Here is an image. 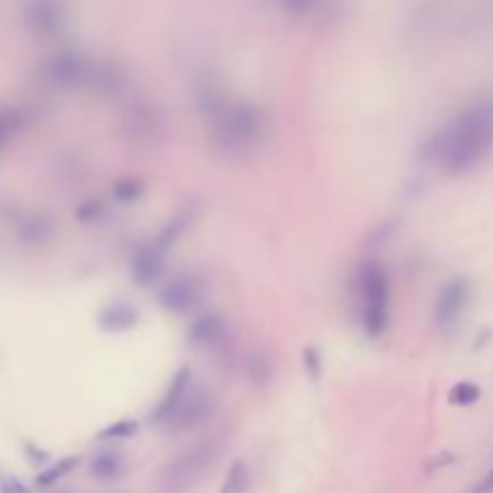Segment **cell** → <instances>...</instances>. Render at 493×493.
<instances>
[{"instance_id":"5","label":"cell","mask_w":493,"mask_h":493,"mask_svg":"<svg viewBox=\"0 0 493 493\" xmlns=\"http://www.w3.org/2000/svg\"><path fill=\"white\" fill-rule=\"evenodd\" d=\"M215 409H217V397H215V392L203 388V385H193L188 395H186V399L178 405V409L171 414V419H169L161 428H164L167 434L174 435L188 434L193 428L203 426L205 421H210Z\"/></svg>"},{"instance_id":"11","label":"cell","mask_w":493,"mask_h":493,"mask_svg":"<svg viewBox=\"0 0 493 493\" xmlns=\"http://www.w3.org/2000/svg\"><path fill=\"white\" fill-rule=\"evenodd\" d=\"M96 323L102 327L104 333L109 334H121L131 333L132 327H138L140 323V311L131 301H111L104 308H99L96 313Z\"/></svg>"},{"instance_id":"10","label":"cell","mask_w":493,"mask_h":493,"mask_svg":"<svg viewBox=\"0 0 493 493\" xmlns=\"http://www.w3.org/2000/svg\"><path fill=\"white\" fill-rule=\"evenodd\" d=\"M190 388H193V370L188 369V366H183V369H178L171 376V383H169L167 392H164V397L157 402V406L152 409V424L154 426H164L169 419H171V414L178 409V405H181L183 399H186V395L190 392Z\"/></svg>"},{"instance_id":"2","label":"cell","mask_w":493,"mask_h":493,"mask_svg":"<svg viewBox=\"0 0 493 493\" xmlns=\"http://www.w3.org/2000/svg\"><path fill=\"white\" fill-rule=\"evenodd\" d=\"M203 109L210 116L212 142L229 157H243L253 152L265 140L268 121L260 106H255L253 102L210 95Z\"/></svg>"},{"instance_id":"19","label":"cell","mask_w":493,"mask_h":493,"mask_svg":"<svg viewBox=\"0 0 493 493\" xmlns=\"http://www.w3.org/2000/svg\"><path fill=\"white\" fill-rule=\"evenodd\" d=\"M304 369H306V373L313 378V380H318L320 370H323V363H320V354L315 347L304 349Z\"/></svg>"},{"instance_id":"6","label":"cell","mask_w":493,"mask_h":493,"mask_svg":"<svg viewBox=\"0 0 493 493\" xmlns=\"http://www.w3.org/2000/svg\"><path fill=\"white\" fill-rule=\"evenodd\" d=\"M471 284L467 277H452L443 284V289L435 297V323L443 330H452L462 323L464 313L470 308Z\"/></svg>"},{"instance_id":"16","label":"cell","mask_w":493,"mask_h":493,"mask_svg":"<svg viewBox=\"0 0 493 493\" xmlns=\"http://www.w3.org/2000/svg\"><path fill=\"white\" fill-rule=\"evenodd\" d=\"M481 397V390H479V385H474L471 380H460L457 385H452V390L448 392L450 405L457 406H470L474 402H479Z\"/></svg>"},{"instance_id":"4","label":"cell","mask_w":493,"mask_h":493,"mask_svg":"<svg viewBox=\"0 0 493 493\" xmlns=\"http://www.w3.org/2000/svg\"><path fill=\"white\" fill-rule=\"evenodd\" d=\"M222 452V443L217 438H207V441L196 443L193 448L171 460V462L161 470L160 481H157V491L160 493H190L196 484L205 477V471L212 470V464L219 460Z\"/></svg>"},{"instance_id":"12","label":"cell","mask_w":493,"mask_h":493,"mask_svg":"<svg viewBox=\"0 0 493 493\" xmlns=\"http://www.w3.org/2000/svg\"><path fill=\"white\" fill-rule=\"evenodd\" d=\"M125 470V460L118 450L109 448L96 452L89 462V471L95 474L96 479H104V481H111V479H118Z\"/></svg>"},{"instance_id":"3","label":"cell","mask_w":493,"mask_h":493,"mask_svg":"<svg viewBox=\"0 0 493 493\" xmlns=\"http://www.w3.org/2000/svg\"><path fill=\"white\" fill-rule=\"evenodd\" d=\"M359 318L370 337H380L390 325V275L383 262L366 260L356 272Z\"/></svg>"},{"instance_id":"9","label":"cell","mask_w":493,"mask_h":493,"mask_svg":"<svg viewBox=\"0 0 493 493\" xmlns=\"http://www.w3.org/2000/svg\"><path fill=\"white\" fill-rule=\"evenodd\" d=\"M167 255L169 251L161 246L160 241L152 239L142 248H138V253L131 262V275L140 287H152L161 279L164 269H167Z\"/></svg>"},{"instance_id":"22","label":"cell","mask_w":493,"mask_h":493,"mask_svg":"<svg viewBox=\"0 0 493 493\" xmlns=\"http://www.w3.org/2000/svg\"><path fill=\"white\" fill-rule=\"evenodd\" d=\"M493 491V471L481 481V486L477 488V493H491Z\"/></svg>"},{"instance_id":"18","label":"cell","mask_w":493,"mask_h":493,"mask_svg":"<svg viewBox=\"0 0 493 493\" xmlns=\"http://www.w3.org/2000/svg\"><path fill=\"white\" fill-rule=\"evenodd\" d=\"M138 434V424L131 419H121L116 424H111L99 434V441H125Z\"/></svg>"},{"instance_id":"7","label":"cell","mask_w":493,"mask_h":493,"mask_svg":"<svg viewBox=\"0 0 493 493\" xmlns=\"http://www.w3.org/2000/svg\"><path fill=\"white\" fill-rule=\"evenodd\" d=\"M200 301H203V284L193 275H176L161 284L160 306L174 315L190 313Z\"/></svg>"},{"instance_id":"8","label":"cell","mask_w":493,"mask_h":493,"mask_svg":"<svg viewBox=\"0 0 493 493\" xmlns=\"http://www.w3.org/2000/svg\"><path fill=\"white\" fill-rule=\"evenodd\" d=\"M188 342L203 351H222L229 344V325L219 313H205L188 327Z\"/></svg>"},{"instance_id":"15","label":"cell","mask_w":493,"mask_h":493,"mask_svg":"<svg viewBox=\"0 0 493 493\" xmlns=\"http://www.w3.org/2000/svg\"><path fill=\"white\" fill-rule=\"evenodd\" d=\"M248 486H251V470H248L246 462L236 460V462L232 464L229 474H226L222 493H246Z\"/></svg>"},{"instance_id":"13","label":"cell","mask_w":493,"mask_h":493,"mask_svg":"<svg viewBox=\"0 0 493 493\" xmlns=\"http://www.w3.org/2000/svg\"><path fill=\"white\" fill-rule=\"evenodd\" d=\"M128 131L138 138V135H145L147 140H152V135L161 131L160 116L154 114L152 109H135V121H131Z\"/></svg>"},{"instance_id":"14","label":"cell","mask_w":493,"mask_h":493,"mask_svg":"<svg viewBox=\"0 0 493 493\" xmlns=\"http://www.w3.org/2000/svg\"><path fill=\"white\" fill-rule=\"evenodd\" d=\"M78 464H80V457H63V460H59V462L51 464V467H46V470L39 474L37 484L41 486V488H46V486H53L63 477H68V474H70V471H73Z\"/></svg>"},{"instance_id":"21","label":"cell","mask_w":493,"mask_h":493,"mask_svg":"<svg viewBox=\"0 0 493 493\" xmlns=\"http://www.w3.org/2000/svg\"><path fill=\"white\" fill-rule=\"evenodd\" d=\"M114 193H116L121 200H131V197H138L140 193H142V188H140L138 181H121V183H116Z\"/></svg>"},{"instance_id":"17","label":"cell","mask_w":493,"mask_h":493,"mask_svg":"<svg viewBox=\"0 0 493 493\" xmlns=\"http://www.w3.org/2000/svg\"><path fill=\"white\" fill-rule=\"evenodd\" d=\"M269 369H272V366H269V359L262 354V351H253V354L248 356L246 370L255 383H269V376H272V370Z\"/></svg>"},{"instance_id":"20","label":"cell","mask_w":493,"mask_h":493,"mask_svg":"<svg viewBox=\"0 0 493 493\" xmlns=\"http://www.w3.org/2000/svg\"><path fill=\"white\" fill-rule=\"evenodd\" d=\"M0 493H30V488H27L17 477L3 474V477H0Z\"/></svg>"},{"instance_id":"1","label":"cell","mask_w":493,"mask_h":493,"mask_svg":"<svg viewBox=\"0 0 493 493\" xmlns=\"http://www.w3.org/2000/svg\"><path fill=\"white\" fill-rule=\"evenodd\" d=\"M426 152L448 176H464L481 167L493 154V96L484 95L464 104L428 140Z\"/></svg>"}]
</instances>
